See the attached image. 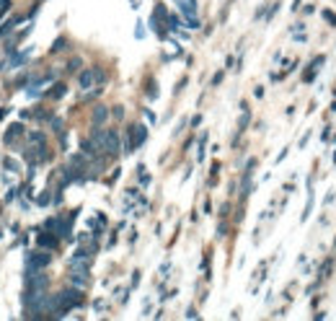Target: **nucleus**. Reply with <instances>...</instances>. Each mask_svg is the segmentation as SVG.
<instances>
[{
  "instance_id": "obj_1",
  "label": "nucleus",
  "mask_w": 336,
  "mask_h": 321,
  "mask_svg": "<svg viewBox=\"0 0 336 321\" xmlns=\"http://www.w3.org/2000/svg\"><path fill=\"white\" fill-rule=\"evenodd\" d=\"M50 262H52L50 249H41L39 246V251H31V254H29V267L26 269H47Z\"/></svg>"
},
{
  "instance_id": "obj_2",
  "label": "nucleus",
  "mask_w": 336,
  "mask_h": 321,
  "mask_svg": "<svg viewBox=\"0 0 336 321\" xmlns=\"http://www.w3.org/2000/svg\"><path fill=\"white\" fill-rule=\"evenodd\" d=\"M176 6L184 18H189V24L197 26V0H176Z\"/></svg>"
},
{
  "instance_id": "obj_3",
  "label": "nucleus",
  "mask_w": 336,
  "mask_h": 321,
  "mask_svg": "<svg viewBox=\"0 0 336 321\" xmlns=\"http://www.w3.org/2000/svg\"><path fill=\"white\" fill-rule=\"evenodd\" d=\"M101 78H104L101 70H83V73L78 75V86H80V88H91V86L99 83Z\"/></svg>"
},
{
  "instance_id": "obj_4",
  "label": "nucleus",
  "mask_w": 336,
  "mask_h": 321,
  "mask_svg": "<svg viewBox=\"0 0 336 321\" xmlns=\"http://www.w3.org/2000/svg\"><path fill=\"white\" fill-rule=\"evenodd\" d=\"M104 150L106 153H119V135L106 130V143H104Z\"/></svg>"
},
{
  "instance_id": "obj_5",
  "label": "nucleus",
  "mask_w": 336,
  "mask_h": 321,
  "mask_svg": "<svg viewBox=\"0 0 336 321\" xmlns=\"http://www.w3.org/2000/svg\"><path fill=\"white\" fill-rule=\"evenodd\" d=\"M106 119H109V109H106V106H96L93 114H91V125H93V127H104Z\"/></svg>"
},
{
  "instance_id": "obj_6",
  "label": "nucleus",
  "mask_w": 336,
  "mask_h": 321,
  "mask_svg": "<svg viewBox=\"0 0 336 321\" xmlns=\"http://www.w3.org/2000/svg\"><path fill=\"white\" fill-rule=\"evenodd\" d=\"M70 285L78 288V290L88 288V274H83V272H70Z\"/></svg>"
},
{
  "instance_id": "obj_7",
  "label": "nucleus",
  "mask_w": 336,
  "mask_h": 321,
  "mask_svg": "<svg viewBox=\"0 0 336 321\" xmlns=\"http://www.w3.org/2000/svg\"><path fill=\"white\" fill-rule=\"evenodd\" d=\"M36 244H39L41 249H55V246H57V233H41V236L36 238Z\"/></svg>"
},
{
  "instance_id": "obj_8",
  "label": "nucleus",
  "mask_w": 336,
  "mask_h": 321,
  "mask_svg": "<svg viewBox=\"0 0 336 321\" xmlns=\"http://www.w3.org/2000/svg\"><path fill=\"white\" fill-rule=\"evenodd\" d=\"M21 132H24V125H18V122L11 125V127L6 130V143H8V140H16V135H21Z\"/></svg>"
},
{
  "instance_id": "obj_9",
  "label": "nucleus",
  "mask_w": 336,
  "mask_h": 321,
  "mask_svg": "<svg viewBox=\"0 0 336 321\" xmlns=\"http://www.w3.org/2000/svg\"><path fill=\"white\" fill-rule=\"evenodd\" d=\"M29 143L31 145H44V132H31L29 135Z\"/></svg>"
},
{
  "instance_id": "obj_10",
  "label": "nucleus",
  "mask_w": 336,
  "mask_h": 321,
  "mask_svg": "<svg viewBox=\"0 0 336 321\" xmlns=\"http://www.w3.org/2000/svg\"><path fill=\"white\" fill-rule=\"evenodd\" d=\"M62 94H65V86H62V83H60V86H55V88L50 91V96H52V99H60Z\"/></svg>"
},
{
  "instance_id": "obj_11",
  "label": "nucleus",
  "mask_w": 336,
  "mask_h": 321,
  "mask_svg": "<svg viewBox=\"0 0 336 321\" xmlns=\"http://www.w3.org/2000/svg\"><path fill=\"white\" fill-rule=\"evenodd\" d=\"M8 13V0H0V18Z\"/></svg>"
},
{
  "instance_id": "obj_12",
  "label": "nucleus",
  "mask_w": 336,
  "mask_h": 321,
  "mask_svg": "<svg viewBox=\"0 0 336 321\" xmlns=\"http://www.w3.org/2000/svg\"><path fill=\"white\" fill-rule=\"evenodd\" d=\"M78 67H80V60H73L70 65H67V70H78Z\"/></svg>"
},
{
  "instance_id": "obj_13",
  "label": "nucleus",
  "mask_w": 336,
  "mask_h": 321,
  "mask_svg": "<svg viewBox=\"0 0 336 321\" xmlns=\"http://www.w3.org/2000/svg\"><path fill=\"white\" fill-rule=\"evenodd\" d=\"M52 130H62V119H55L52 122Z\"/></svg>"
}]
</instances>
